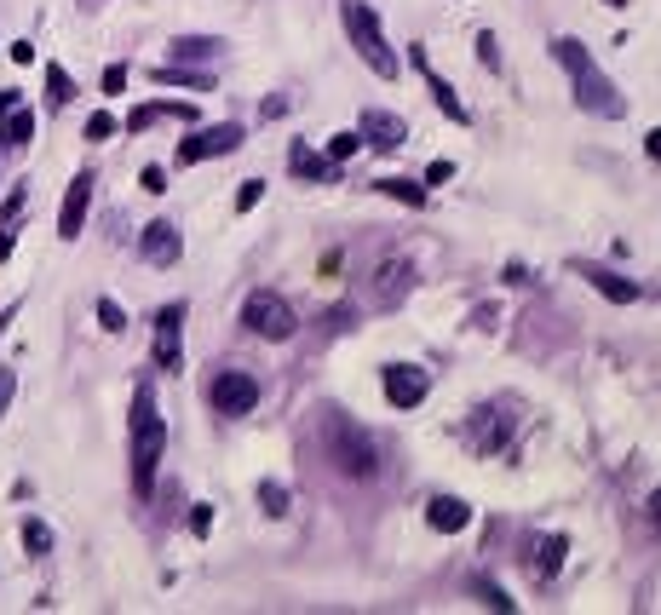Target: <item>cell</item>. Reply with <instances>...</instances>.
<instances>
[{
	"instance_id": "6da1fadb",
	"label": "cell",
	"mask_w": 661,
	"mask_h": 615,
	"mask_svg": "<svg viewBox=\"0 0 661 615\" xmlns=\"http://www.w3.org/2000/svg\"><path fill=\"white\" fill-rule=\"evenodd\" d=\"M552 58L564 64V75H570V87H575V104L587 115H598V121H621V115H627V98L616 92V81L593 64V52L575 41V35H558V41H552Z\"/></svg>"
},
{
	"instance_id": "7a4b0ae2",
	"label": "cell",
	"mask_w": 661,
	"mask_h": 615,
	"mask_svg": "<svg viewBox=\"0 0 661 615\" xmlns=\"http://www.w3.org/2000/svg\"><path fill=\"white\" fill-rule=\"evenodd\" d=\"M161 449H167V420L156 409V391L138 386L133 391V495L138 501H150V489H156Z\"/></svg>"
},
{
	"instance_id": "3957f363",
	"label": "cell",
	"mask_w": 661,
	"mask_h": 615,
	"mask_svg": "<svg viewBox=\"0 0 661 615\" xmlns=\"http://www.w3.org/2000/svg\"><path fill=\"white\" fill-rule=\"evenodd\" d=\"M340 23H345V35H351V46H357V58H363L380 81H397V75H403V58H397V46L386 41L380 18L368 12V0H340Z\"/></svg>"
},
{
	"instance_id": "277c9868",
	"label": "cell",
	"mask_w": 661,
	"mask_h": 615,
	"mask_svg": "<svg viewBox=\"0 0 661 615\" xmlns=\"http://www.w3.org/2000/svg\"><path fill=\"white\" fill-rule=\"evenodd\" d=\"M322 437H328V455H334V466H340V472H351V478H374L380 455H374V443H368L363 426H351L345 414L328 409V420H322Z\"/></svg>"
},
{
	"instance_id": "5b68a950",
	"label": "cell",
	"mask_w": 661,
	"mask_h": 615,
	"mask_svg": "<svg viewBox=\"0 0 661 615\" xmlns=\"http://www.w3.org/2000/svg\"><path fill=\"white\" fill-rule=\"evenodd\" d=\"M242 328H248V334H259V340H294L299 317H294V305H288L282 294H271V288H253L248 305H242Z\"/></svg>"
},
{
	"instance_id": "8992f818",
	"label": "cell",
	"mask_w": 661,
	"mask_h": 615,
	"mask_svg": "<svg viewBox=\"0 0 661 615\" xmlns=\"http://www.w3.org/2000/svg\"><path fill=\"white\" fill-rule=\"evenodd\" d=\"M248 144L242 133V121H219V127H202V133H190L179 144V167H196V161H213V156H236Z\"/></svg>"
},
{
	"instance_id": "52a82bcc",
	"label": "cell",
	"mask_w": 661,
	"mask_h": 615,
	"mask_svg": "<svg viewBox=\"0 0 661 615\" xmlns=\"http://www.w3.org/2000/svg\"><path fill=\"white\" fill-rule=\"evenodd\" d=\"M207 403H213V414H248L259 403V380L242 374V368H219L213 386H207Z\"/></svg>"
},
{
	"instance_id": "ba28073f",
	"label": "cell",
	"mask_w": 661,
	"mask_h": 615,
	"mask_svg": "<svg viewBox=\"0 0 661 615\" xmlns=\"http://www.w3.org/2000/svg\"><path fill=\"white\" fill-rule=\"evenodd\" d=\"M184 299H173V305H161L156 311V368H167V374H179L184 368Z\"/></svg>"
},
{
	"instance_id": "9c48e42d",
	"label": "cell",
	"mask_w": 661,
	"mask_h": 615,
	"mask_svg": "<svg viewBox=\"0 0 661 615\" xmlns=\"http://www.w3.org/2000/svg\"><path fill=\"white\" fill-rule=\"evenodd\" d=\"M357 133H363V144H368V150H380V156H397V150L409 144V127H403V115H391V110H363Z\"/></svg>"
},
{
	"instance_id": "30bf717a",
	"label": "cell",
	"mask_w": 661,
	"mask_h": 615,
	"mask_svg": "<svg viewBox=\"0 0 661 615\" xmlns=\"http://www.w3.org/2000/svg\"><path fill=\"white\" fill-rule=\"evenodd\" d=\"M426 391H432L426 368H414V363H391L386 368V403H391V409H420V403H426Z\"/></svg>"
},
{
	"instance_id": "8fae6325",
	"label": "cell",
	"mask_w": 661,
	"mask_h": 615,
	"mask_svg": "<svg viewBox=\"0 0 661 615\" xmlns=\"http://www.w3.org/2000/svg\"><path fill=\"white\" fill-rule=\"evenodd\" d=\"M575 276H581L587 288H598L610 305H633V299H639V282H633V276L610 271V265H598V259H581V265H575Z\"/></svg>"
},
{
	"instance_id": "7c38bea8",
	"label": "cell",
	"mask_w": 661,
	"mask_h": 615,
	"mask_svg": "<svg viewBox=\"0 0 661 615\" xmlns=\"http://www.w3.org/2000/svg\"><path fill=\"white\" fill-rule=\"evenodd\" d=\"M92 173H75L69 179V190H64V207H58V236L64 242H75L81 236V225H87V207H92Z\"/></svg>"
},
{
	"instance_id": "4fadbf2b",
	"label": "cell",
	"mask_w": 661,
	"mask_h": 615,
	"mask_svg": "<svg viewBox=\"0 0 661 615\" xmlns=\"http://www.w3.org/2000/svg\"><path fill=\"white\" fill-rule=\"evenodd\" d=\"M138 253H144L150 265H179V253H184L179 225H173V219H150L144 236H138Z\"/></svg>"
},
{
	"instance_id": "5bb4252c",
	"label": "cell",
	"mask_w": 661,
	"mask_h": 615,
	"mask_svg": "<svg viewBox=\"0 0 661 615\" xmlns=\"http://www.w3.org/2000/svg\"><path fill=\"white\" fill-rule=\"evenodd\" d=\"M426 524H432L437 535H460V529L472 524V506L460 501V495H437V501L426 506Z\"/></svg>"
},
{
	"instance_id": "9a60e30c",
	"label": "cell",
	"mask_w": 661,
	"mask_h": 615,
	"mask_svg": "<svg viewBox=\"0 0 661 615\" xmlns=\"http://www.w3.org/2000/svg\"><path fill=\"white\" fill-rule=\"evenodd\" d=\"M414 64L426 69V87H432V98H437V110L449 115V121H460V127H466V121H472V115H466V104H460V92L449 87V81H443V75H437L432 64H426V52H420V46H414Z\"/></svg>"
},
{
	"instance_id": "2e32d148",
	"label": "cell",
	"mask_w": 661,
	"mask_h": 615,
	"mask_svg": "<svg viewBox=\"0 0 661 615\" xmlns=\"http://www.w3.org/2000/svg\"><path fill=\"white\" fill-rule=\"evenodd\" d=\"M288 167H294L299 179H317V184H334V179H340V161H334V156H317V150H305V144H294V150H288Z\"/></svg>"
},
{
	"instance_id": "e0dca14e",
	"label": "cell",
	"mask_w": 661,
	"mask_h": 615,
	"mask_svg": "<svg viewBox=\"0 0 661 615\" xmlns=\"http://www.w3.org/2000/svg\"><path fill=\"white\" fill-rule=\"evenodd\" d=\"M29 138H35V115L23 110V104L0 110V144H12V150H18V144H29Z\"/></svg>"
},
{
	"instance_id": "ac0fdd59",
	"label": "cell",
	"mask_w": 661,
	"mask_h": 615,
	"mask_svg": "<svg viewBox=\"0 0 661 615\" xmlns=\"http://www.w3.org/2000/svg\"><path fill=\"white\" fill-rule=\"evenodd\" d=\"M414 288V271L403 265V259H391V265H380V305H397V299Z\"/></svg>"
},
{
	"instance_id": "d6986e66",
	"label": "cell",
	"mask_w": 661,
	"mask_h": 615,
	"mask_svg": "<svg viewBox=\"0 0 661 615\" xmlns=\"http://www.w3.org/2000/svg\"><path fill=\"white\" fill-rule=\"evenodd\" d=\"M374 190H380V196H391V202L426 207V184H414V179H374Z\"/></svg>"
},
{
	"instance_id": "ffe728a7",
	"label": "cell",
	"mask_w": 661,
	"mask_h": 615,
	"mask_svg": "<svg viewBox=\"0 0 661 615\" xmlns=\"http://www.w3.org/2000/svg\"><path fill=\"white\" fill-rule=\"evenodd\" d=\"M156 81H161V87H196V92L213 87V75H202V69H179V64H161Z\"/></svg>"
},
{
	"instance_id": "44dd1931",
	"label": "cell",
	"mask_w": 661,
	"mask_h": 615,
	"mask_svg": "<svg viewBox=\"0 0 661 615\" xmlns=\"http://www.w3.org/2000/svg\"><path fill=\"white\" fill-rule=\"evenodd\" d=\"M69 98H75V81H69V69H64V64H46V104H52V110H64Z\"/></svg>"
},
{
	"instance_id": "7402d4cb",
	"label": "cell",
	"mask_w": 661,
	"mask_h": 615,
	"mask_svg": "<svg viewBox=\"0 0 661 615\" xmlns=\"http://www.w3.org/2000/svg\"><path fill=\"white\" fill-rule=\"evenodd\" d=\"M564 552H570V541H564V535H547V541H541V564H535V575L552 581V575L564 570Z\"/></svg>"
},
{
	"instance_id": "603a6c76",
	"label": "cell",
	"mask_w": 661,
	"mask_h": 615,
	"mask_svg": "<svg viewBox=\"0 0 661 615\" xmlns=\"http://www.w3.org/2000/svg\"><path fill=\"white\" fill-rule=\"evenodd\" d=\"M23 547H29V558H46L52 552V529L41 518H23Z\"/></svg>"
},
{
	"instance_id": "cb8c5ba5",
	"label": "cell",
	"mask_w": 661,
	"mask_h": 615,
	"mask_svg": "<svg viewBox=\"0 0 661 615\" xmlns=\"http://www.w3.org/2000/svg\"><path fill=\"white\" fill-rule=\"evenodd\" d=\"M259 506H265V512H271V518H288V489H282V483H259Z\"/></svg>"
},
{
	"instance_id": "d4e9b609",
	"label": "cell",
	"mask_w": 661,
	"mask_h": 615,
	"mask_svg": "<svg viewBox=\"0 0 661 615\" xmlns=\"http://www.w3.org/2000/svg\"><path fill=\"white\" fill-rule=\"evenodd\" d=\"M219 52V41H207V35H184V41H173V58H213Z\"/></svg>"
},
{
	"instance_id": "484cf974",
	"label": "cell",
	"mask_w": 661,
	"mask_h": 615,
	"mask_svg": "<svg viewBox=\"0 0 661 615\" xmlns=\"http://www.w3.org/2000/svg\"><path fill=\"white\" fill-rule=\"evenodd\" d=\"M259 202H265V179H242V190H236V213H253Z\"/></svg>"
},
{
	"instance_id": "4316f807",
	"label": "cell",
	"mask_w": 661,
	"mask_h": 615,
	"mask_svg": "<svg viewBox=\"0 0 661 615\" xmlns=\"http://www.w3.org/2000/svg\"><path fill=\"white\" fill-rule=\"evenodd\" d=\"M98 322H104V334H121V328H127V311H121L115 299H98Z\"/></svg>"
},
{
	"instance_id": "83f0119b",
	"label": "cell",
	"mask_w": 661,
	"mask_h": 615,
	"mask_svg": "<svg viewBox=\"0 0 661 615\" xmlns=\"http://www.w3.org/2000/svg\"><path fill=\"white\" fill-rule=\"evenodd\" d=\"M357 150H363V133H334V138H328V156H334V161L357 156Z\"/></svg>"
},
{
	"instance_id": "f1b7e54d",
	"label": "cell",
	"mask_w": 661,
	"mask_h": 615,
	"mask_svg": "<svg viewBox=\"0 0 661 615\" xmlns=\"http://www.w3.org/2000/svg\"><path fill=\"white\" fill-rule=\"evenodd\" d=\"M87 138H92V144H104V138H115V115H110V110L87 115Z\"/></svg>"
},
{
	"instance_id": "f546056e",
	"label": "cell",
	"mask_w": 661,
	"mask_h": 615,
	"mask_svg": "<svg viewBox=\"0 0 661 615\" xmlns=\"http://www.w3.org/2000/svg\"><path fill=\"white\" fill-rule=\"evenodd\" d=\"M478 64L483 69H501V41H495V35H478Z\"/></svg>"
},
{
	"instance_id": "4dcf8cb0",
	"label": "cell",
	"mask_w": 661,
	"mask_h": 615,
	"mask_svg": "<svg viewBox=\"0 0 661 615\" xmlns=\"http://www.w3.org/2000/svg\"><path fill=\"white\" fill-rule=\"evenodd\" d=\"M138 184H144L150 196H161V190H167V173H161V167H144V173H138Z\"/></svg>"
},
{
	"instance_id": "1f68e13d",
	"label": "cell",
	"mask_w": 661,
	"mask_h": 615,
	"mask_svg": "<svg viewBox=\"0 0 661 615\" xmlns=\"http://www.w3.org/2000/svg\"><path fill=\"white\" fill-rule=\"evenodd\" d=\"M121 87H127V64H110V69H104V92L115 98Z\"/></svg>"
},
{
	"instance_id": "d6a6232c",
	"label": "cell",
	"mask_w": 661,
	"mask_h": 615,
	"mask_svg": "<svg viewBox=\"0 0 661 615\" xmlns=\"http://www.w3.org/2000/svg\"><path fill=\"white\" fill-rule=\"evenodd\" d=\"M455 179V161H432V167H426V184H449Z\"/></svg>"
},
{
	"instance_id": "836d02e7",
	"label": "cell",
	"mask_w": 661,
	"mask_h": 615,
	"mask_svg": "<svg viewBox=\"0 0 661 615\" xmlns=\"http://www.w3.org/2000/svg\"><path fill=\"white\" fill-rule=\"evenodd\" d=\"M478 593H483V604H495V610H512V598H506L501 587H489V581H478Z\"/></svg>"
},
{
	"instance_id": "e575fe53",
	"label": "cell",
	"mask_w": 661,
	"mask_h": 615,
	"mask_svg": "<svg viewBox=\"0 0 661 615\" xmlns=\"http://www.w3.org/2000/svg\"><path fill=\"white\" fill-rule=\"evenodd\" d=\"M190 529H196V535H207V529H213V506H196V512H190Z\"/></svg>"
},
{
	"instance_id": "d590c367",
	"label": "cell",
	"mask_w": 661,
	"mask_h": 615,
	"mask_svg": "<svg viewBox=\"0 0 661 615\" xmlns=\"http://www.w3.org/2000/svg\"><path fill=\"white\" fill-rule=\"evenodd\" d=\"M12 391H18V380H12V368H0V414H6V403H12Z\"/></svg>"
},
{
	"instance_id": "8d00e7d4",
	"label": "cell",
	"mask_w": 661,
	"mask_h": 615,
	"mask_svg": "<svg viewBox=\"0 0 661 615\" xmlns=\"http://www.w3.org/2000/svg\"><path fill=\"white\" fill-rule=\"evenodd\" d=\"M506 282H512V288H524V282H535V276H529L524 265H518V259H512V265H506Z\"/></svg>"
},
{
	"instance_id": "74e56055",
	"label": "cell",
	"mask_w": 661,
	"mask_h": 615,
	"mask_svg": "<svg viewBox=\"0 0 661 615\" xmlns=\"http://www.w3.org/2000/svg\"><path fill=\"white\" fill-rule=\"evenodd\" d=\"M644 150H650V161H661V127H650V133H644Z\"/></svg>"
},
{
	"instance_id": "f35d334b",
	"label": "cell",
	"mask_w": 661,
	"mask_h": 615,
	"mask_svg": "<svg viewBox=\"0 0 661 615\" xmlns=\"http://www.w3.org/2000/svg\"><path fill=\"white\" fill-rule=\"evenodd\" d=\"M12 248H18V236H12V230H0V259H12Z\"/></svg>"
},
{
	"instance_id": "ab89813d",
	"label": "cell",
	"mask_w": 661,
	"mask_h": 615,
	"mask_svg": "<svg viewBox=\"0 0 661 615\" xmlns=\"http://www.w3.org/2000/svg\"><path fill=\"white\" fill-rule=\"evenodd\" d=\"M12 104H18V92H12V87H0V110H12Z\"/></svg>"
},
{
	"instance_id": "60d3db41",
	"label": "cell",
	"mask_w": 661,
	"mask_h": 615,
	"mask_svg": "<svg viewBox=\"0 0 661 615\" xmlns=\"http://www.w3.org/2000/svg\"><path fill=\"white\" fill-rule=\"evenodd\" d=\"M12 317H18V305H6V311H0V334H6V328H12Z\"/></svg>"
},
{
	"instance_id": "b9f144b4",
	"label": "cell",
	"mask_w": 661,
	"mask_h": 615,
	"mask_svg": "<svg viewBox=\"0 0 661 615\" xmlns=\"http://www.w3.org/2000/svg\"><path fill=\"white\" fill-rule=\"evenodd\" d=\"M650 518H656V529H661V489L650 495Z\"/></svg>"
},
{
	"instance_id": "7bdbcfd3",
	"label": "cell",
	"mask_w": 661,
	"mask_h": 615,
	"mask_svg": "<svg viewBox=\"0 0 661 615\" xmlns=\"http://www.w3.org/2000/svg\"><path fill=\"white\" fill-rule=\"evenodd\" d=\"M604 6H627V0H604Z\"/></svg>"
},
{
	"instance_id": "ee69618b",
	"label": "cell",
	"mask_w": 661,
	"mask_h": 615,
	"mask_svg": "<svg viewBox=\"0 0 661 615\" xmlns=\"http://www.w3.org/2000/svg\"><path fill=\"white\" fill-rule=\"evenodd\" d=\"M81 6H98V0H81Z\"/></svg>"
}]
</instances>
